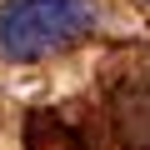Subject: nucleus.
Returning a JSON list of instances; mask_svg holds the SVG:
<instances>
[{
    "instance_id": "nucleus-1",
    "label": "nucleus",
    "mask_w": 150,
    "mask_h": 150,
    "mask_svg": "<svg viewBox=\"0 0 150 150\" xmlns=\"http://www.w3.org/2000/svg\"><path fill=\"white\" fill-rule=\"evenodd\" d=\"M95 0H5L0 5V60L30 65L70 50L95 30Z\"/></svg>"
}]
</instances>
